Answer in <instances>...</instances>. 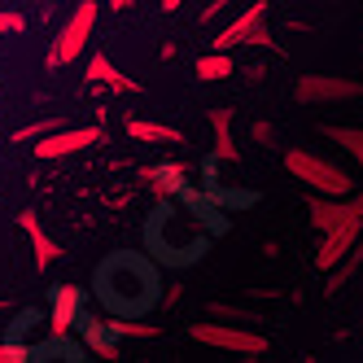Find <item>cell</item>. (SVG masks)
<instances>
[{"instance_id":"9","label":"cell","mask_w":363,"mask_h":363,"mask_svg":"<svg viewBox=\"0 0 363 363\" xmlns=\"http://www.w3.org/2000/svg\"><path fill=\"white\" fill-rule=\"evenodd\" d=\"M79 302H84L79 284H62V289L53 294V311H48V333H53L57 342L74 328V320H79Z\"/></svg>"},{"instance_id":"17","label":"cell","mask_w":363,"mask_h":363,"mask_svg":"<svg viewBox=\"0 0 363 363\" xmlns=\"http://www.w3.org/2000/svg\"><path fill=\"white\" fill-rule=\"evenodd\" d=\"M359 267H363V237L354 241V250H350V254L342 258V263H333V267H328V280H324V294H328V298H333V294H342V284H350V276H354Z\"/></svg>"},{"instance_id":"5","label":"cell","mask_w":363,"mask_h":363,"mask_svg":"<svg viewBox=\"0 0 363 363\" xmlns=\"http://www.w3.org/2000/svg\"><path fill=\"white\" fill-rule=\"evenodd\" d=\"M101 145V127H53V132H44L35 140V158L40 162H57V158H70V153H84Z\"/></svg>"},{"instance_id":"4","label":"cell","mask_w":363,"mask_h":363,"mask_svg":"<svg viewBox=\"0 0 363 363\" xmlns=\"http://www.w3.org/2000/svg\"><path fill=\"white\" fill-rule=\"evenodd\" d=\"M294 96L302 101V106H337V101H359L363 84L346 79V74H302Z\"/></svg>"},{"instance_id":"12","label":"cell","mask_w":363,"mask_h":363,"mask_svg":"<svg viewBox=\"0 0 363 363\" xmlns=\"http://www.w3.org/2000/svg\"><path fill=\"white\" fill-rule=\"evenodd\" d=\"M84 74H88V84H101V88H110V92H140V84L132 79V74H123L106 53H92L88 66H84Z\"/></svg>"},{"instance_id":"16","label":"cell","mask_w":363,"mask_h":363,"mask_svg":"<svg viewBox=\"0 0 363 363\" xmlns=\"http://www.w3.org/2000/svg\"><path fill=\"white\" fill-rule=\"evenodd\" d=\"M193 70H197V79H201V84H219V79H232V74H237V57L223 53V48H215V53L197 57Z\"/></svg>"},{"instance_id":"29","label":"cell","mask_w":363,"mask_h":363,"mask_svg":"<svg viewBox=\"0 0 363 363\" xmlns=\"http://www.w3.org/2000/svg\"><path fill=\"white\" fill-rule=\"evenodd\" d=\"M179 5H184V0H162V9H167V13H175Z\"/></svg>"},{"instance_id":"13","label":"cell","mask_w":363,"mask_h":363,"mask_svg":"<svg viewBox=\"0 0 363 363\" xmlns=\"http://www.w3.org/2000/svg\"><path fill=\"white\" fill-rule=\"evenodd\" d=\"M18 223H22V232H27V241H31L35 267L44 272L48 263H57V258H62V245H57V241H53V237H48V232L40 228V215H35V211H22V215H18Z\"/></svg>"},{"instance_id":"7","label":"cell","mask_w":363,"mask_h":363,"mask_svg":"<svg viewBox=\"0 0 363 363\" xmlns=\"http://www.w3.org/2000/svg\"><path fill=\"white\" fill-rule=\"evenodd\" d=\"M267 9H272L267 0H250V5H245L237 18H228V22H223V31H215V48H223V53H232V48H241V44L250 40V31L267 22Z\"/></svg>"},{"instance_id":"21","label":"cell","mask_w":363,"mask_h":363,"mask_svg":"<svg viewBox=\"0 0 363 363\" xmlns=\"http://www.w3.org/2000/svg\"><path fill=\"white\" fill-rule=\"evenodd\" d=\"M27 359H35L27 342H0V363H27Z\"/></svg>"},{"instance_id":"15","label":"cell","mask_w":363,"mask_h":363,"mask_svg":"<svg viewBox=\"0 0 363 363\" xmlns=\"http://www.w3.org/2000/svg\"><path fill=\"white\" fill-rule=\"evenodd\" d=\"M84 350L88 354H96V359H118V337L106 328V320H88L84 324Z\"/></svg>"},{"instance_id":"11","label":"cell","mask_w":363,"mask_h":363,"mask_svg":"<svg viewBox=\"0 0 363 363\" xmlns=\"http://www.w3.org/2000/svg\"><path fill=\"white\" fill-rule=\"evenodd\" d=\"M140 179L149 184V193L158 197V201H167V197H175L179 189H184V179H189V162H162V167H145V171H140Z\"/></svg>"},{"instance_id":"10","label":"cell","mask_w":363,"mask_h":363,"mask_svg":"<svg viewBox=\"0 0 363 363\" xmlns=\"http://www.w3.org/2000/svg\"><path fill=\"white\" fill-rule=\"evenodd\" d=\"M211 132H215V162H241V149L237 136H232V123H237V110L232 106H215L211 114Z\"/></svg>"},{"instance_id":"3","label":"cell","mask_w":363,"mask_h":363,"mask_svg":"<svg viewBox=\"0 0 363 363\" xmlns=\"http://www.w3.org/2000/svg\"><path fill=\"white\" fill-rule=\"evenodd\" d=\"M92 27H96V0H79V5L70 9V18L62 22V31L53 40V48H48V70H62L70 62H79V53L88 48L92 40Z\"/></svg>"},{"instance_id":"28","label":"cell","mask_w":363,"mask_h":363,"mask_svg":"<svg viewBox=\"0 0 363 363\" xmlns=\"http://www.w3.org/2000/svg\"><path fill=\"white\" fill-rule=\"evenodd\" d=\"M13 5H57V0H13Z\"/></svg>"},{"instance_id":"18","label":"cell","mask_w":363,"mask_h":363,"mask_svg":"<svg viewBox=\"0 0 363 363\" xmlns=\"http://www.w3.org/2000/svg\"><path fill=\"white\" fill-rule=\"evenodd\" d=\"M320 132L342 149V153H350L354 162H363V127H342V123H324Z\"/></svg>"},{"instance_id":"24","label":"cell","mask_w":363,"mask_h":363,"mask_svg":"<svg viewBox=\"0 0 363 363\" xmlns=\"http://www.w3.org/2000/svg\"><path fill=\"white\" fill-rule=\"evenodd\" d=\"M250 132H254V140H258V145H263V149H267V145H276V127H272L267 118H258V123L250 127Z\"/></svg>"},{"instance_id":"6","label":"cell","mask_w":363,"mask_h":363,"mask_svg":"<svg viewBox=\"0 0 363 363\" xmlns=\"http://www.w3.org/2000/svg\"><path fill=\"white\" fill-rule=\"evenodd\" d=\"M306 219H311V228H315V232H328V228L350 223V219L363 223V197H354V193H346V197H324V193H315V197L306 201Z\"/></svg>"},{"instance_id":"19","label":"cell","mask_w":363,"mask_h":363,"mask_svg":"<svg viewBox=\"0 0 363 363\" xmlns=\"http://www.w3.org/2000/svg\"><path fill=\"white\" fill-rule=\"evenodd\" d=\"M106 328L118 342H153L158 337V324H145V320H106Z\"/></svg>"},{"instance_id":"26","label":"cell","mask_w":363,"mask_h":363,"mask_svg":"<svg viewBox=\"0 0 363 363\" xmlns=\"http://www.w3.org/2000/svg\"><path fill=\"white\" fill-rule=\"evenodd\" d=\"M179 298H184V284H171V289H167V298H162V306H175Z\"/></svg>"},{"instance_id":"1","label":"cell","mask_w":363,"mask_h":363,"mask_svg":"<svg viewBox=\"0 0 363 363\" xmlns=\"http://www.w3.org/2000/svg\"><path fill=\"white\" fill-rule=\"evenodd\" d=\"M284 171H289L294 179H302L311 193H324V197H346V193H354V175L342 162H333V158H324V153H315V149H284Z\"/></svg>"},{"instance_id":"27","label":"cell","mask_w":363,"mask_h":363,"mask_svg":"<svg viewBox=\"0 0 363 363\" xmlns=\"http://www.w3.org/2000/svg\"><path fill=\"white\" fill-rule=\"evenodd\" d=\"M110 9H118V13H123V9H132V0H110Z\"/></svg>"},{"instance_id":"20","label":"cell","mask_w":363,"mask_h":363,"mask_svg":"<svg viewBox=\"0 0 363 363\" xmlns=\"http://www.w3.org/2000/svg\"><path fill=\"white\" fill-rule=\"evenodd\" d=\"M53 127H62V118H40V123H27L22 132H13L18 145H27V140H40L44 132H53Z\"/></svg>"},{"instance_id":"23","label":"cell","mask_w":363,"mask_h":363,"mask_svg":"<svg viewBox=\"0 0 363 363\" xmlns=\"http://www.w3.org/2000/svg\"><path fill=\"white\" fill-rule=\"evenodd\" d=\"M241 48H272V53H280V44H276V35L267 31V22H263V27H254V31H250V40H245Z\"/></svg>"},{"instance_id":"25","label":"cell","mask_w":363,"mask_h":363,"mask_svg":"<svg viewBox=\"0 0 363 363\" xmlns=\"http://www.w3.org/2000/svg\"><path fill=\"white\" fill-rule=\"evenodd\" d=\"M228 5H237V0H211V5L201 9V18H197V22H215V18H219V13H223Z\"/></svg>"},{"instance_id":"2","label":"cell","mask_w":363,"mask_h":363,"mask_svg":"<svg viewBox=\"0 0 363 363\" xmlns=\"http://www.w3.org/2000/svg\"><path fill=\"white\" fill-rule=\"evenodd\" d=\"M193 342L201 346H215V350H232V354H245V359H258V354H267L272 342L258 328H241L237 320H197L189 328Z\"/></svg>"},{"instance_id":"22","label":"cell","mask_w":363,"mask_h":363,"mask_svg":"<svg viewBox=\"0 0 363 363\" xmlns=\"http://www.w3.org/2000/svg\"><path fill=\"white\" fill-rule=\"evenodd\" d=\"M27 31V18L18 9H0V35H22Z\"/></svg>"},{"instance_id":"14","label":"cell","mask_w":363,"mask_h":363,"mask_svg":"<svg viewBox=\"0 0 363 363\" xmlns=\"http://www.w3.org/2000/svg\"><path fill=\"white\" fill-rule=\"evenodd\" d=\"M123 127H127V136H132V140H145V145H184V132H175V127H167V123H153V118L127 114Z\"/></svg>"},{"instance_id":"8","label":"cell","mask_w":363,"mask_h":363,"mask_svg":"<svg viewBox=\"0 0 363 363\" xmlns=\"http://www.w3.org/2000/svg\"><path fill=\"white\" fill-rule=\"evenodd\" d=\"M320 250H315V267L320 272H328L333 263H342V258L354 250V241L363 237V223L359 219H350V223H337V228H328V232H320Z\"/></svg>"}]
</instances>
